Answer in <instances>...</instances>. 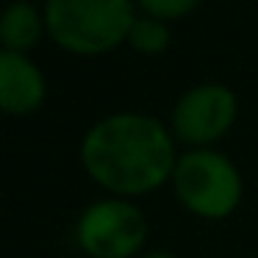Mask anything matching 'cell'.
<instances>
[{"instance_id":"2","label":"cell","mask_w":258,"mask_h":258,"mask_svg":"<svg viewBox=\"0 0 258 258\" xmlns=\"http://www.w3.org/2000/svg\"><path fill=\"white\" fill-rule=\"evenodd\" d=\"M134 0H47V34L70 53L100 56L128 39Z\"/></svg>"},{"instance_id":"3","label":"cell","mask_w":258,"mask_h":258,"mask_svg":"<svg viewBox=\"0 0 258 258\" xmlns=\"http://www.w3.org/2000/svg\"><path fill=\"white\" fill-rule=\"evenodd\" d=\"M175 195L197 217L222 219L239 206L241 178L228 156L217 150H189L175 167Z\"/></svg>"},{"instance_id":"6","label":"cell","mask_w":258,"mask_h":258,"mask_svg":"<svg viewBox=\"0 0 258 258\" xmlns=\"http://www.w3.org/2000/svg\"><path fill=\"white\" fill-rule=\"evenodd\" d=\"M45 100V78L23 53H0V106L9 114H28Z\"/></svg>"},{"instance_id":"1","label":"cell","mask_w":258,"mask_h":258,"mask_svg":"<svg viewBox=\"0 0 258 258\" xmlns=\"http://www.w3.org/2000/svg\"><path fill=\"white\" fill-rule=\"evenodd\" d=\"M86 172L108 191L145 195L175 175V142L147 114H111L81 142Z\"/></svg>"},{"instance_id":"5","label":"cell","mask_w":258,"mask_h":258,"mask_svg":"<svg viewBox=\"0 0 258 258\" xmlns=\"http://www.w3.org/2000/svg\"><path fill=\"white\" fill-rule=\"evenodd\" d=\"M236 95L222 84H200L172 108V131L186 145L214 142L233 125Z\"/></svg>"},{"instance_id":"10","label":"cell","mask_w":258,"mask_h":258,"mask_svg":"<svg viewBox=\"0 0 258 258\" xmlns=\"http://www.w3.org/2000/svg\"><path fill=\"white\" fill-rule=\"evenodd\" d=\"M142 258H175L172 252H167V250H153V252H145Z\"/></svg>"},{"instance_id":"4","label":"cell","mask_w":258,"mask_h":258,"mask_svg":"<svg viewBox=\"0 0 258 258\" xmlns=\"http://www.w3.org/2000/svg\"><path fill=\"white\" fill-rule=\"evenodd\" d=\"M78 241L92 258H131L145 244L147 225L139 208L125 200H97L81 214Z\"/></svg>"},{"instance_id":"7","label":"cell","mask_w":258,"mask_h":258,"mask_svg":"<svg viewBox=\"0 0 258 258\" xmlns=\"http://www.w3.org/2000/svg\"><path fill=\"white\" fill-rule=\"evenodd\" d=\"M39 36H42V17L36 12V6L28 0H14L3 14V23H0L3 47L23 53L28 47H34L39 42Z\"/></svg>"},{"instance_id":"8","label":"cell","mask_w":258,"mask_h":258,"mask_svg":"<svg viewBox=\"0 0 258 258\" xmlns=\"http://www.w3.org/2000/svg\"><path fill=\"white\" fill-rule=\"evenodd\" d=\"M128 42L142 56H158L169 47V28L156 17H139L128 34Z\"/></svg>"},{"instance_id":"9","label":"cell","mask_w":258,"mask_h":258,"mask_svg":"<svg viewBox=\"0 0 258 258\" xmlns=\"http://www.w3.org/2000/svg\"><path fill=\"white\" fill-rule=\"evenodd\" d=\"M139 6L156 20H172V17H183L191 9H197L200 0H139Z\"/></svg>"}]
</instances>
